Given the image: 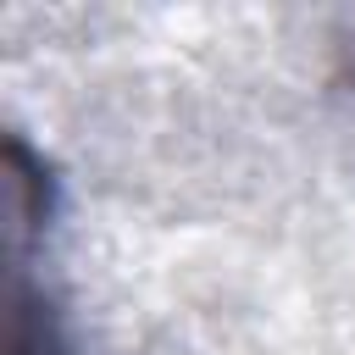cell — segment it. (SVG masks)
Masks as SVG:
<instances>
[{"mask_svg":"<svg viewBox=\"0 0 355 355\" xmlns=\"http://www.w3.org/2000/svg\"><path fill=\"white\" fill-rule=\"evenodd\" d=\"M6 355H78L72 349V327H67V305L50 283L33 277L28 261H17V294H11V338Z\"/></svg>","mask_w":355,"mask_h":355,"instance_id":"1","label":"cell"}]
</instances>
